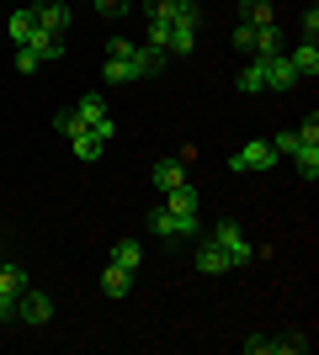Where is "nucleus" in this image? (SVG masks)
<instances>
[{"label":"nucleus","instance_id":"obj_1","mask_svg":"<svg viewBox=\"0 0 319 355\" xmlns=\"http://www.w3.org/2000/svg\"><path fill=\"white\" fill-rule=\"evenodd\" d=\"M213 244L229 254V266H250V260H256V244H250V234H245L234 218H224L218 228H213Z\"/></svg>","mask_w":319,"mask_h":355},{"label":"nucleus","instance_id":"obj_2","mask_svg":"<svg viewBox=\"0 0 319 355\" xmlns=\"http://www.w3.org/2000/svg\"><path fill=\"white\" fill-rule=\"evenodd\" d=\"M197 48V11H181L176 21H170V32H165V53H192Z\"/></svg>","mask_w":319,"mask_h":355},{"label":"nucleus","instance_id":"obj_3","mask_svg":"<svg viewBox=\"0 0 319 355\" xmlns=\"http://www.w3.org/2000/svg\"><path fill=\"white\" fill-rule=\"evenodd\" d=\"M277 159H282V154H277V148L266 144V138H256V144H245L240 154L229 159V170H272Z\"/></svg>","mask_w":319,"mask_h":355},{"label":"nucleus","instance_id":"obj_4","mask_svg":"<svg viewBox=\"0 0 319 355\" xmlns=\"http://www.w3.org/2000/svg\"><path fill=\"white\" fill-rule=\"evenodd\" d=\"M16 318H22V324H48V318H54V297L27 286V292L16 297Z\"/></svg>","mask_w":319,"mask_h":355},{"label":"nucleus","instance_id":"obj_5","mask_svg":"<svg viewBox=\"0 0 319 355\" xmlns=\"http://www.w3.org/2000/svg\"><path fill=\"white\" fill-rule=\"evenodd\" d=\"M309 340L304 334H288V340H266V334H256V340H245V355H304Z\"/></svg>","mask_w":319,"mask_h":355},{"label":"nucleus","instance_id":"obj_6","mask_svg":"<svg viewBox=\"0 0 319 355\" xmlns=\"http://www.w3.org/2000/svg\"><path fill=\"white\" fill-rule=\"evenodd\" d=\"M165 212H176L181 223H197V186L186 180V186H176V191H165Z\"/></svg>","mask_w":319,"mask_h":355},{"label":"nucleus","instance_id":"obj_7","mask_svg":"<svg viewBox=\"0 0 319 355\" xmlns=\"http://www.w3.org/2000/svg\"><path fill=\"white\" fill-rule=\"evenodd\" d=\"M293 85H304V80H298V69L288 64V53H272V59H266V90H293Z\"/></svg>","mask_w":319,"mask_h":355},{"label":"nucleus","instance_id":"obj_8","mask_svg":"<svg viewBox=\"0 0 319 355\" xmlns=\"http://www.w3.org/2000/svg\"><path fill=\"white\" fill-rule=\"evenodd\" d=\"M149 228H154L160 239H186V234H197V223H181L176 212H165V207L149 212Z\"/></svg>","mask_w":319,"mask_h":355},{"label":"nucleus","instance_id":"obj_9","mask_svg":"<svg viewBox=\"0 0 319 355\" xmlns=\"http://www.w3.org/2000/svg\"><path fill=\"white\" fill-rule=\"evenodd\" d=\"M32 16H38V27H43V32H64V27H69V6H64V0L32 6Z\"/></svg>","mask_w":319,"mask_h":355},{"label":"nucleus","instance_id":"obj_10","mask_svg":"<svg viewBox=\"0 0 319 355\" xmlns=\"http://www.w3.org/2000/svg\"><path fill=\"white\" fill-rule=\"evenodd\" d=\"M149 180L160 186V191H176V186H186V164H181V159H160V164L149 170Z\"/></svg>","mask_w":319,"mask_h":355},{"label":"nucleus","instance_id":"obj_11","mask_svg":"<svg viewBox=\"0 0 319 355\" xmlns=\"http://www.w3.org/2000/svg\"><path fill=\"white\" fill-rule=\"evenodd\" d=\"M32 53H38V59H43V64H59L64 59V43H59V32H43V27H38V32H32Z\"/></svg>","mask_w":319,"mask_h":355},{"label":"nucleus","instance_id":"obj_12","mask_svg":"<svg viewBox=\"0 0 319 355\" xmlns=\"http://www.w3.org/2000/svg\"><path fill=\"white\" fill-rule=\"evenodd\" d=\"M293 170L314 186V180H319V144H298V148H293Z\"/></svg>","mask_w":319,"mask_h":355},{"label":"nucleus","instance_id":"obj_13","mask_svg":"<svg viewBox=\"0 0 319 355\" xmlns=\"http://www.w3.org/2000/svg\"><path fill=\"white\" fill-rule=\"evenodd\" d=\"M288 64L298 69V80H314V74H319V48H314V43H298V48L288 53Z\"/></svg>","mask_w":319,"mask_h":355},{"label":"nucleus","instance_id":"obj_14","mask_svg":"<svg viewBox=\"0 0 319 355\" xmlns=\"http://www.w3.org/2000/svg\"><path fill=\"white\" fill-rule=\"evenodd\" d=\"M27 292V270L16 260H0V297H22Z\"/></svg>","mask_w":319,"mask_h":355},{"label":"nucleus","instance_id":"obj_15","mask_svg":"<svg viewBox=\"0 0 319 355\" xmlns=\"http://www.w3.org/2000/svg\"><path fill=\"white\" fill-rule=\"evenodd\" d=\"M234 85H240L245 96H256V90H266V59L256 53V59H250V64L240 69V80H234Z\"/></svg>","mask_w":319,"mask_h":355},{"label":"nucleus","instance_id":"obj_16","mask_svg":"<svg viewBox=\"0 0 319 355\" xmlns=\"http://www.w3.org/2000/svg\"><path fill=\"white\" fill-rule=\"evenodd\" d=\"M32 32H38V16H32V6L11 11V43H16V48H27V43H32Z\"/></svg>","mask_w":319,"mask_h":355},{"label":"nucleus","instance_id":"obj_17","mask_svg":"<svg viewBox=\"0 0 319 355\" xmlns=\"http://www.w3.org/2000/svg\"><path fill=\"white\" fill-rule=\"evenodd\" d=\"M197 270H202V276H218V270H234V266H229V254L208 239V244L197 250Z\"/></svg>","mask_w":319,"mask_h":355},{"label":"nucleus","instance_id":"obj_18","mask_svg":"<svg viewBox=\"0 0 319 355\" xmlns=\"http://www.w3.org/2000/svg\"><path fill=\"white\" fill-rule=\"evenodd\" d=\"M69 148H75V159H85V164H91V159H101V154H106V144H101V138L91 133V128L69 138Z\"/></svg>","mask_w":319,"mask_h":355},{"label":"nucleus","instance_id":"obj_19","mask_svg":"<svg viewBox=\"0 0 319 355\" xmlns=\"http://www.w3.org/2000/svg\"><path fill=\"white\" fill-rule=\"evenodd\" d=\"M138 260H144V250H138V239H122L117 250H112V266H122L128 276H138Z\"/></svg>","mask_w":319,"mask_h":355},{"label":"nucleus","instance_id":"obj_20","mask_svg":"<svg viewBox=\"0 0 319 355\" xmlns=\"http://www.w3.org/2000/svg\"><path fill=\"white\" fill-rule=\"evenodd\" d=\"M128 286H133V276H128L122 266H106L101 270V292L106 297H128Z\"/></svg>","mask_w":319,"mask_h":355},{"label":"nucleus","instance_id":"obj_21","mask_svg":"<svg viewBox=\"0 0 319 355\" xmlns=\"http://www.w3.org/2000/svg\"><path fill=\"white\" fill-rule=\"evenodd\" d=\"M256 53H261V59H272V53H282V32H277V21L256 27Z\"/></svg>","mask_w":319,"mask_h":355},{"label":"nucleus","instance_id":"obj_22","mask_svg":"<svg viewBox=\"0 0 319 355\" xmlns=\"http://www.w3.org/2000/svg\"><path fill=\"white\" fill-rule=\"evenodd\" d=\"M75 117L91 128L96 117H106V101H101V96H80V101H75Z\"/></svg>","mask_w":319,"mask_h":355},{"label":"nucleus","instance_id":"obj_23","mask_svg":"<svg viewBox=\"0 0 319 355\" xmlns=\"http://www.w3.org/2000/svg\"><path fill=\"white\" fill-rule=\"evenodd\" d=\"M245 21H250V27H266V21H272V0H245Z\"/></svg>","mask_w":319,"mask_h":355},{"label":"nucleus","instance_id":"obj_24","mask_svg":"<svg viewBox=\"0 0 319 355\" xmlns=\"http://www.w3.org/2000/svg\"><path fill=\"white\" fill-rule=\"evenodd\" d=\"M133 53H138L133 37H112V43H106V59H133Z\"/></svg>","mask_w":319,"mask_h":355},{"label":"nucleus","instance_id":"obj_25","mask_svg":"<svg viewBox=\"0 0 319 355\" xmlns=\"http://www.w3.org/2000/svg\"><path fill=\"white\" fill-rule=\"evenodd\" d=\"M229 43H234V48H245V53H256V27H250V21H240V27H234V37H229Z\"/></svg>","mask_w":319,"mask_h":355},{"label":"nucleus","instance_id":"obj_26","mask_svg":"<svg viewBox=\"0 0 319 355\" xmlns=\"http://www.w3.org/2000/svg\"><path fill=\"white\" fill-rule=\"evenodd\" d=\"M54 128H59L64 138H75V133H85V122H80L75 112H59V117H54Z\"/></svg>","mask_w":319,"mask_h":355},{"label":"nucleus","instance_id":"obj_27","mask_svg":"<svg viewBox=\"0 0 319 355\" xmlns=\"http://www.w3.org/2000/svg\"><path fill=\"white\" fill-rule=\"evenodd\" d=\"M16 69H22V74H38V69H43V59H38L32 48H16Z\"/></svg>","mask_w":319,"mask_h":355},{"label":"nucleus","instance_id":"obj_28","mask_svg":"<svg viewBox=\"0 0 319 355\" xmlns=\"http://www.w3.org/2000/svg\"><path fill=\"white\" fill-rule=\"evenodd\" d=\"M298 144H319V117H314V112L298 122Z\"/></svg>","mask_w":319,"mask_h":355},{"label":"nucleus","instance_id":"obj_29","mask_svg":"<svg viewBox=\"0 0 319 355\" xmlns=\"http://www.w3.org/2000/svg\"><path fill=\"white\" fill-rule=\"evenodd\" d=\"M272 148H277V154H293V148H298V128H288V133H277V138H272Z\"/></svg>","mask_w":319,"mask_h":355},{"label":"nucleus","instance_id":"obj_30","mask_svg":"<svg viewBox=\"0 0 319 355\" xmlns=\"http://www.w3.org/2000/svg\"><path fill=\"white\" fill-rule=\"evenodd\" d=\"M91 6H96V16H122L128 11V0H91Z\"/></svg>","mask_w":319,"mask_h":355},{"label":"nucleus","instance_id":"obj_31","mask_svg":"<svg viewBox=\"0 0 319 355\" xmlns=\"http://www.w3.org/2000/svg\"><path fill=\"white\" fill-rule=\"evenodd\" d=\"M304 37H309V43H314V37H319V11H314V6H309V11H304Z\"/></svg>","mask_w":319,"mask_h":355},{"label":"nucleus","instance_id":"obj_32","mask_svg":"<svg viewBox=\"0 0 319 355\" xmlns=\"http://www.w3.org/2000/svg\"><path fill=\"white\" fill-rule=\"evenodd\" d=\"M91 133H96V138H101V144H106V138L117 133V128H112V117H96V122H91Z\"/></svg>","mask_w":319,"mask_h":355},{"label":"nucleus","instance_id":"obj_33","mask_svg":"<svg viewBox=\"0 0 319 355\" xmlns=\"http://www.w3.org/2000/svg\"><path fill=\"white\" fill-rule=\"evenodd\" d=\"M16 318V297H0V324H11Z\"/></svg>","mask_w":319,"mask_h":355},{"label":"nucleus","instance_id":"obj_34","mask_svg":"<svg viewBox=\"0 0 319 355\" xmlns=\"http://www.w3.org/2000/svg\"><path fill=\"white\" fill-rule=\"evenodd\" d=\"M176 6H186V11H197V0H176Z\"/></svg>","mask_w":319,"mask_h":355},{"label":"nucleus","instance_id":"obj_35","mask_svg":"<svg viewBox=\"0 0 319 355\" xmlns=\"http://www.w3.org/2000/svg\"><path fill=\"white\" fill-rule=\"evenodd\" d=\"M27 6H48V0H27Z\"/></svg>","mask_w":319,"mask_h":355},{"label":"nucleus","instance_id":"obj_36","mask_svg":"<svg viewBox=\"0 0 319 355\" xmlns=\"http://www.w3.org/2000/svg\"><path fill=\"white\" fill-rule=\"evenodd\" d=\"M0 260H6V250H0Z\"/></svg>","mask_w":319,"mask_h":355}]
</instances>
